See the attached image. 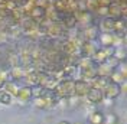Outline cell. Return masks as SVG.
I'll return each mask as SVG.
<instances>
[{
  "label": "cell",
  "mask_w": 127,
  "mask_h": 124,
  "mask_svg": "<svg viewBox=\"0 0 127 124\" xmlns=\"http://www.w3.org/2000/svg\"><path fill=\"white\" fill-rule=\"evenodd\" d=\"M17 98L20 101H29L33 97V91H32V87L26 85V87H22V88H19V91H17V95H16Z\"/></svg>",
  "instance_id": "277c9868"
},
{
  "label": "cell",
  "mask_w": 127,
  "mask_h": 124,
  "mask_svg": "<svg viewBox=\"0 0 127 124\" xmlns=\"http://www.w3.org/2000/svg\"><path fill=\"white\" fill-rule=\"evenodd\" d=\"M12 77L15 78V79H19V78L23 77V72H22V69H19V68H15V69L12 71Z\"/></svg>",
  "instance_id": "30bf717a"
},
{
  "label": "cell",
  "mask_w": 127,
  "mask_h": 124,
  "mask_svg": "<svg viewBox=\"0 0 127 124\" xmlns=\"http://www.w3.org/2000/svg\"><path fill=\"white\" fill-rule=\"evenodd\" d=\"M4 82H6V81H4V78H3L1 75H0V90L3 88V85H4Z\"/></svg>",
  "instance_id": "8fae6325"
},
{
  "label": "cell",
  "mask_w": 127,
  "mask_h": 124,
  "mask_svg": "<svg viewBox=\"0 0 127 124\" xmlns=\"http://www.w3.org/2000/svg\"><path fill=\"white\" fill-rule=\"evenodd\" d=\"M87 97H88V100L91 101V102L97 104V102H100V101L104 100L103 90H100V88H91V90H90V93L87 94Z\"/></svg>",
  "instance_id": "3957f363"
},
{
  "label": "cell",
  "mask_w": 127,
  "mask_h": 124,
  "mask_svg": "<svg viewBox=\"0 0 127 124\" xmlns=\"http://www.w3.org/2000/svg\"><path fill=\"white\" fill-rule=\"evenodd\" d=\"M90 87L85 84V82H82V81H79V82H77L75 84V95L77 97H84V95H87L88 93H90Z\"/></svg>",
  "instance_id": "8992f818"
},
{
  "label": "cell",
  "mask_w": 127,
  "mask_h": 124,
  "mask_svg": "<svg viewBox=\"0 0 127 124\" xmlns=\"http://www.w3.org/2000/svg\"><path fill=\"white\" fill-rule=\"evenodd\" d=\"M3 90H4L6 93H9L12 97H16V95H17V91H19V88L15 85V82H4Z\"/></svg>",
  "instance_id": "ba28073f"
},
{
  "label": "cell",
  "mask_w": 127,
  "mask_h": 124,
  "mask_svg": "<svg viewBox=\"0 0 127 124\" xmlns=\"http://www.w3.org/2000/svg\"><path fill=\"white\" fill-rule=\"evenodd\" d=\"M103 94L105 95V98H111V100H114V98L120 94V88H119L117 84H108V85L104 87Z\"/></svg>",
  "instance_id": "7a4b0ae2"
},
{
  "label": "cell",
  "mask_w": 127,
  "mask_h": 124,
  "mask_svg": "<svg viewBox=\"0 0 127 124\" xmlns=\"http://www.w3.org/2000/svg\"><path fill=\"white\" fill-rule=\"evenodd\" d=\"M58 124H72V123H69V121H66V120H61Z\"/></svg>",
  "instance_id": "7c38bea8"
},
{
  "label": "cell",
  "mask_w": 127,
  "mask_h": 124,
  "mask_svg": "<svg viewBox=\"0 0 127 124\" xmlns=\"http://www.w3.org/2000/svg\"><path fill=\"white\" fill-rule=\"evenodd\" d=\"M12 95L9 93H6L4 90H0V104L1 105H10L12 104Z\"/></svg>",
  "instance_id": "52a82bcc"
},
{
  "label": "cell",
  "mask_w": 127,
  "mask_h": 124,
  "mask_svg": "<svg viewBox=\"0 0 127 124\" xmlns=\"http://www.w3.org/2000/svg\"><path fill=\"white\" fill-rule=\"evenodd\" d=\"M119 123V117L114 113H108L104 116V124H117Z\"/></svg>",
  "instance_id": "9c48e42d"
},
{
  "label": "cell",
  "mask_w": 127,
  "mask_h": 124,
  "mask_svg": "<svg viewBox=\"0 0 127 124\" xmlns=\"http://www.w3.org/2000/svg\"><path fill=\"white\" fill-rule=\"evenodd\" d=\"M88 124H104V114L98 110H94L88 116Z\"/></svg>",
  "instance_id": "5b68a950"
},
{
  "label": "cell",
  "mask_w": 127,
  "mask_h": 124,
  "mask_svg": "<svg viewBox=\"0 0 127 124\" xmlns=\"http://www.w3.org/2000/svg\"><path fill=\"white\" fill-rule=\"evenodd\" d=\"M56 97H71L75 94V84H71L69 81H64L54 90Z\"/></svg>",
  "instance_id": "6da1fadb"
}]
</instances>
